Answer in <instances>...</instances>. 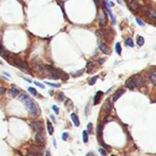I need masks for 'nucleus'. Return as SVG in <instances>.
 I'll return each instance as SVG.
<instances>
[{
    "label": "nucleus",
    "instance_id": "39448f33",
    "mask_svg": "<svg viewBox=\"0 0 156 156\" xmlns=\"http://www.w3.org/2000/svg\"><path fill=\"white\" fill-rule=\"evenodd\" d=\"M36 141L39 144H45L46 142V137L45 134L43 132H39L36 135Z\"/></svg>",
    "mask_w": 156,
    "mask_h": 156
},
{
    "label": "nucleus",
    "instance_id": "cd10ccee",
    "mask_svg": "<svg viewBox=\"0 0 156 156\" xmlns=\"http://www.w3.org/2000/svg\"><path fill=\"white\" fill-rule=\"evenodd\" d=\"M27 156H40V153H36V152H29Z\"/></svg>",
    "mask_w": 156,
    "mask_h": 156
},
{
    "label": "nucleus",
    "instance_id": "423d86ee",
    "mask_svg": "<svg viewBox=\"0 0 156 156\" xmlns=\"http://www.w3.org/2000/svg\"><path fill=\"white\" fill-rule=\"evenodd\" d=\"M31 127L33 128L34 130H36L38 132H41L43 130V123L41 121H33V122L31 123Z\"/></svg>",
    "mask_w": 156,
    "mask_h": 156
},
{
    "label": "nucleus",
    "instance_id": "a878e982",
    "mask_svg": "<svg viewBox=\"0 0 156 156\" xmlns=\"http://www.w3.org/2000/svg\"><path fill=\"white\" fill-rule=\"evenodd\" d=\"M97 78H98V76H95V77H93V78H90V82H89V84L90 85H94L95 84V82H96Z\"/></svg>",
    "mask_w": 156,
    "mask_h": 156
},
{
    "label": "nucleus",
    "instance_id": "7c9ffc66",
    "mask_svg": "<svg viewBox=\"0 0 156 156\" xmlns=\"http://www.w3.org/2000/svg\"><path fill=\"white\" fill-rule=\"evenodd\" d=\"M83 72H84V69H80L79 71H78L77 73H75V74H73V75H74V77H78V76H80L81 74L83 73Z\"/></svg>",
    "mask_w": 156,
    "mask_h": 156
},
{
    "label": "nucleus",
    "instance_id": "5701e85b",
    "mask_svg": "<svg viewBox=\"0 0 156 156\" xmlns=\"http://www.w3.org/2000/svg\"><path fill=\"white\" fill-rule=\"evenodd\" d=\"M137 43H138L139 46H142L144 44V39L142 37H138L137 39Z\"/></svg>",
    "mask_w": 156,
    "mask_h": 156
},
{
    "label": "nucleus",
    "instance_id": "4be33fe9",
    "mask_svg": "<svg viewBox=\"0 0 156 156\" xmlns=\"http://www.w3.org/2000/svg\"><path fill=\"white\" fill-rule=\"evenodd\" d=\"M125 44H126L127 46H129V47H133L134 46V43H133V40H132V39H127L126 41H125Z\"/></svg>",
    "mask_w": 156,
    "mask_h": 156
},
{
    "label": "nucleus",
    "instance_id": "b1692460",
    "mask_svg": "<svg viewBox=\"0 0 156 156\" xmlns=\"http://www.w3.org/2000/svg\"><path fill=\"white\" fill-rule=\"evenodd\" d=\"M115 49H116V52H117L119 55L121 54V48H120V43H117V44H116V46H115Z\"/></svg>",
    "mask_w": 156,
    "mask_h": 156
},
{
    "label": "nucleus",
    "instance_id": "9d476101",
    "mask_svg": "<svg viewBox=\"0 0 156 156\" xmlns=\"http://www.w3.org/2000/svg\"><path fill=\"white\" fill-rule=\"evenodd\" d=\"M18 93H19V89L17 87H12L9 90V97L15 98L18 95Z\"/></svg>",
    "mask_w": 156,
    "mask_h": 156
},
{
    "label": "nucleus",
    "instance_id": "f03ea898",
    "mask_svg": "<svg viewBox=\"0 0 156 156\" xmlns=\"http://www.w3.org/2000/svg\"><path fill=\"white\" fill-rule=\"evenodd\" d=\"M47 68L48 69V70H49V72H50V74L53 78L58 79V78H61V73H60L59 70H58V69H53V68L50 66H47Z\"/></svg>",
    "mask_w": 156,
    "mask_h": 156
},
{
    "label": "nucleus",
    "instance_id": "ddd939ff",
    "mask_svg": "<svg viewBox=\"0 0 156 156\" xmlns=\"http://www.w3.org/2000/svg\"><path fill=\"white\" fill-rule=\"evenodd\" d=\"M71 120L75 126H77V127L79 126V120H78V117L77 114H75V113L71 114Z\"/></svg>",
    "mask_w": 156,
    "mask_h": 156
},
{
    "label": "nucleus",
    "instance_id": "6e6552de",
    "mask_svg": "<svg viewBox=\"0 0 156 156\" xmlns=\"http://www.w3.org/2000/svg\"><path fill=\"white\" fill-rule=\"evenodd\" d=\"M15 63L16 65L19 68H21L23 69H28V65L27 64V62H25L21 59H16L15 60Z\"/></svg>",
    "mask_w": 156,
    "mask_h": 156
},
{
    "label": "nucleus",
    "instance_id": "c85d7f7f",
    "mask_svg": "<svg viewBox=\"0 0 156 156\" xmlns=\"http://www.w3.org/2000/svg\"><path fill=\"white\" fill-rule=\"evenodd\" d=\"M46 84L48 85V86H51V87H55V88H59L61 85L60 84H55V83H50V82H46Z\"/></svg>",
    "mask_w": 156,
    "mask_h": 156
},
{
    "label": "nucleus",
    "instance_id": "6ab92c4d",
    "mask_svg": "<svg viewBox=\"0 0 156 156\" xmlns=\"http://www.w3.org/2000/svg\"><path fill=\"white\" fill-rule=\"evenodd\" d=\"M82 138H83V142L87 143L88 140H89V137H88V132L87 131H84L82 132Z\"/></svg>",
    "mask_w": 156,
    "mask_h": 156
},
{
    "label": "nucleus",
    "instance_id": "f257e3e1",
    "mask_svg": "<svg viewBox=\"0 0 156 156\" xmlns=\"http://www.w3.org/2000/svg\"><path fill=\"white\" fill-rule=\"evenodd\" d=\"M18 99L26 106L27 110L28 111L29 114L32 116V117H37L40 114V109L39 108V106L37 104L36 102L34 101L33 99H31L29 98L28 95L27 94H21Z\"/></svg>",
    "mask_w": 156,
    "mask_h": 156
},
{
    "label": "nucleus",
    "instance_id": "72a5a7b5",
    "mask_svg": "<svg viewBox=\"0 0 156 156\" xmlns=\"http://www.w3.org/2000/svg\"><path fill=\"white\" fill-rule=\"evenodd\" d=\"M34 83H35V84L37 85V86H39V88H41V89H44V85L43 84H41V83H39V82H38V81H35V82H34Z\"/></svg>",
    "mask_w": 156,
    "mask_h": 156
},
{
    "label": "nucleus",
    "instance_id": "dca6fc26",
    "mask_svg": "<svg viewBox=\"0 0 156 156\" xmlns=\"http://www.w3.org/2000/svg\"><path fill=\"white\" fill-rule=\"evenodd\" d=\"M102 94H103V92H101V91H99V92L96 94V96H95V100H94V105H97V103H99L100 96H101Z\"/></svg>",
    "mask_w": 156,
    "mask_h": 156
},
{
    "label": "nucleus",
    "instance_id": "c9c22d12",
    "mask_svg": "<svg viewBox=\"0 0 156 156\" xmlns=\"http://www.w3.org/2000/svg\"><path fill=\"white\" fill-rule=\"evenodd\" d=\"M5 91H6V89L3 87H0V96L1 95H3L4 93H5Z\"/></svg>",
    "mask_w": 156,
    "mask_h": 156
},
{
    "label": "nucleus",
    "instance_id": "58836bf2",
    "mask_svg": "<svg viewBox=\"0 0 156 156\" xmlns=\"http://www.w3.org/2000/svg\"><path fill=\"white\" fill-rule=\"evenodd\" d=\"M86 156H94V153H89Z\"/></svg>",
    "mask_w": 156,
    "mask_h": 156
},
{
    "label": "nucleus",
    "instance_id": "37998d69",
    "mask_svg": "<svg viewBox=\"0 0 156 156\" xmlns=\"http://www.w3.org/2000/svg\"><path fill=\"white\" fill-rule=\"evenodd\" d=\"M47 156H50V153H49V152H48V153H47Z\"/></svg>",
    "mask_w": 156,
    "mask_h": 156
},
{
    "label": "nucleus",
    "instance_id": "c03bdc74",
    "mask_svg": "<svg viewBox=\"0 0 156 156\" xmlns=\"http://www.w3.org/2000/svg\"><path fill=\"white\" fill-rule=\"evenodd\" d=\"M111 156H116V155H111Z\"/></svg>",
    "mask_w": 156,
    "mask_h": 156
},
{
    "label": "nucleus",
    "instance_id": "f8f14e48",
    "mask_svg": "<svg viewBox=\"0 0 156 156\" xmlns=\"http://www.w3.org/2000/svg\"><path fill=\"white\" fill-rule=\"evenodd\" d=\"M124 93H125V90H118L117 92L113 95V101H117L118 99H119V98H120Z\"/></svg>",
    "mask_w": 156,
    "mask_h": 156
},
{
    "label": "nucleus",
    "instance_id": "7ed1b4c3",
    "mask_svg": "<svg viewBox=\"0 0 156 156\" xmlns=\"http://www.w3.org/2000/svg\"><path fill=\"white\" fill-rule=\"evenodd\" d=\"M134 78V83H135V87H142L144 85V78L141 75H136L133 76Z\"/></svg>",
    "mask_w": 156,
    "mask_h": 156
},
{
    "label": "nucleus",
    "instance_id": "c756f323",
    "mask_svg": "<svg viewBox=\"0 0 156 156\" xmlns=\"http://www.w3.org/2000/svg\"><path fill=\"white\" fill-rule=\"evenodd\" d=\"M99 153H100L102 156H106V155H107V152H106L104 149H102V148H100V149H99Z\"/></svg>",
    "mask_w": 156,
    "mask_h": 156
},
{
    "label": "nucleus",
    "instance_id": "412c9836",
    "mask_svg": "<svg viewBox=\"0 0 156 156\" xmlns=\"http://www.w3.org/2000/svg\"><path fill=\"white\" fill-rule=\"evenodd\" d=\"M47 124H48V133L49 134H52L53 133V126H52V124H51V122L49 121V120H48V122H47Z\"/></svg>",
    "mask_w": 156,
    "mask_h": 156
},
{
    "label": "nucleus",
    "instance_id": "20e7f679",
    "mask_svg": "<svg viewBox=\"0 0 156 156\" xmlns=\"http://www.w3.org/2000/svg\"><path fill=\"white\" fill-rule=\"evenodd\" d=\"M129 6H130V8L132 9L134 13H138L139 11H140V8H141V6L138 4V2H136L134 0H130Z\"/></svg>",
    "mask_w": 156,
    "mask_h": 156
},
{
    "label": "nucleus",
    "instance_id": "ea45409f",
    "mask_svg": "<svg viewBox=\"0 0 156 156\" xmlns=\"http://www.w3.org/2000/svg\"><path fill=\"white\" fill-rule=\"evenodd\" d=\"M109 5H110V6H111H111H114V4L112 3V2H110V3H109Z\"/></svg>",
    "mask_w": 156,
    "mask_h": 156
},
{
    "label": "nucleus",
    "instance_id": "393cba45",
    "mask_svg": "<svg viewBox=\"0 0 156 156\" xmlns=\"http://www.w3.org/2000/svg\"><path fill=\"white\" fill-rule=\"evenodd\" d=\"M87 68H88V72L91 71V70L93 69V68H94V65H93L92 62H89L87 65Z\"/></svg>",
    "mask_w": 156,
    "mask_h": 156
},
{
    "label": "nucleus",
    "instance_id": "f3484780",
    "mask_svg": "<svg viewBox=\"0 0 156 156\" xmlns=\"http://www.w3.org/2000/svg\"><path fill=\"white\" fill-rule=\"evenodd\" d=\"M151 80L153 82V84H156V71H153L151 73Z\"/></svg>",
    "mask_w": 156,
    "mask_h": 156
},
{
    "label": "nucleus",
    "instance_id": "e433bc0d",
    "mask_svg": "<svg viewBox=\"0 0 156 156\" xmlns=\"http://www.w3.org/2000/svg\"><path fill=\"white\" fill-rule=\"evenodd\" d=\"M52 109L54 110L55 112H56V113L58 114V108L57 106H56V105H53V106H52Z\"/></svg>",
    "mask_w": 156,
    "mask_h": 156
},
{
    "label": "nucleus",
    "instance_id": "2f4dec72",
    "mask_svg": "<svg viewBox=\"0 0 156 156\" xmlns=\"http://www.w3.org/2000/svg\"><path fill=\"white\" fill-rule=\"evenodd\" d=\"M88 132H92V123H89L88 124Z\"/></svg>",
    "mask_w": 156,
    "mask_h": 156
},
{
    "label": "nucleus",
    "instance_id": "79ce46f5",
    "mask_svg": "<svg viewBox=\"0 0 156 156\" xmlns=\"http://www.w3.org/2000/svg\"><path fill=\"white\" fill-rule=\"evenodd\" d=\"M3 48V46H2V43H1V41H0V50Z\"/></svg>",
    "mask_w": 156,
    "mask_h": 156
},
{
    "label": "nucleus",
    "instance_id": "1a4fd4ad",
    "mask_svg": "<svg viewBox=\"0 0 156 156\" xmlns=\"http://www.w3.org/2000/svg\"><path fill=\"white\" fill-rule=\"evenodd\" d=\"M107 24V15L104 11H101V16H100V19H99V25L100 27H104Z\"/></svg>",
    "mask_w": 156,
    "mask_h": 156
},
{
    "label": "nucleus",
    "instance_id": "4468645a",
    "mask_svg": "<svg viewBox=\"0 0 156 156\" xmlns=\"http://www.w3.org/2000/svg\"><path fill=\"white\" fill-rule=\"evenodd\" d=\"M99 48H100V50H101L103 53H105V54H108L109 53V48L105 43H100V44H99Z\"/></svg>",
    "mask_w": 156,
    "mask_h": 156
},
{
    "label": "nucleus",
    "instance_id": "2eb2a0df",
    "mask_svg": "<svg viewBox=\"0 0 156 156\" xmlns=\"http://www.w3.org/2000/svg\"><path fill=\"white\" fill-rule=\"evenodd\" d=\"M148 16H149V18H151L152 19H153V21L155 20V18H156L155 11H154V10H153L152 8L148 9Z\"/></svg>",
    "mask_w": 156,
    "mask_h": 156
},
{
    "label": "nucleus",
    "instance_id": "0eeeda50",
    "mask_svg": "<svg viewBox=\"0 0 156 156\" xmlns=\"http://www.w3.org/2000/svg\"><path fill=\"white\" fill-rule=\"evenodd\" d=\"M125 86H126L128 89H130V90H133L135 88L134 78H133V77H131V78H128L126 80V82H125Z\"/></svg>",
    "mask_w": 156,
    "mask_h": 156
},
{
    "label": "nucleus",
    "instance_id": "4c0bfd02",
    "mask_svg": "<svg viewBox=\"0 0 156 156\" xmlns=\"http://www.w3.org/2000/svg\"><path fill=\"white\" fill-rule=\"evenodd\" d=\"M104 58H100V59H99V65H101V64H103V62H104Z\"/></svg>",
    "mask_w": 156,
    "mask_h": 156
},
{
    "label": "nucleus",
    "instance_id": "a211bd4d",
    "mask_svg": "<svg viewBox=\"0 0 156 156\" xmlns=\"http://www.w3.org/2000/svg\"><path fill=\"white\" fill-rule=\"evenodd\" d=\"M0 55H1V56L4 58H7V56L9 55V53H8V51H6V49L2 48V49L0 50Z\"/></svg>",
    "mask_w": 156,
    "mask_h": 156
},
{
    "label": "nucleus",
    "instance_id": "473e14b6",
    "mask_svg": "<svg viewBox=\"0 0 156 156\" xmlns=\"http://www.w3.org/2000/svg\"><path fill=\"white\" fill-rule=\"evenodd\" d=\"M68 137H69V134H68L67 132H64L63 135H62V140H63V141H66L67 139H68Z\"/></svg>",
    "mask_w": 156,
    "mask_h": 156
},
{
    "label": "nucleus",
    "instance_id": "bb28decb",
    "mask_svg": "<svg viewBox=\"0 0 156 156\" xmlns=\"http://www.w3.org/2000/svg\"><path fill=\"white\" fill-rule=\"evenodd\" d=\"M28 91H29L33 96H36L37 95V90L34 89V88H32V87H29L28 88Z\"/></svg>",
    "mask_w": 156,
    "mask_h": 156
},
{
    "label": "nucleus",
    "instance_id": "aec40b11",
    "mask_svg": "<svg viewBox=\"0 0 156 156\" xmlns=\"http://www.w3.org/2000/svg\"><path fill=\"white\" fill-rule=\"evenodd\" d=\"M102 132H103V126H102V124H99V126H98V135H99V138L102 137Z\"/></svg>",
    "mask_w": 156,
    "mask_h": 156
},
{
    "label": "nucleus",
    "instance_id": "f704fd0d",
    "mask_svg": "<svg viewBox=\"0 0 156 156\" xmlns=\"http://www.w3.org/2000/svg\"><path fill=\"white\" fill-rule=\"evenodd\" d=\"M136 21H137V23H138L140 26H142V27L144 26V23H143V22L141 21V19H140V18H136Z\"/></svg>",
    "mask_w": 156,
    "mask_h": 156
},
{
    "label": "nucleus",
    "instance_id": "9b49d317",
    "mask_svg": "<svg viewBox=\"0 0 156 156\" xmlns=\"http://www.w3.org/2000/svg\"><path fill=\"white\" fill-rule=\"evenodd\" d=\"M34 67H35V69H36L39 73H41V74L44 73V70H45V69H44V68H43L42 64L39 63V61H38V62H36V61L34 62Z\"/></svg>",
    "mask_w": 156,
    "mask_h": 156
},
{
    "label": "nucleus",
    "instance_id": "a19ab883",
    "mask_svg": "<svg viewBox=\"0 0 156 156\" xmlns=\"http://www.w3.org/2000/svg\"><path fill=\"white\" fill-rule=\"evenodd\" d=\"M96 35H97V37H99V38L100 37V33H99V32H98V31L96 32Z\"/></svg>",
    "mask_w": 156,
    "mask_h": 156
}]
</instances>
